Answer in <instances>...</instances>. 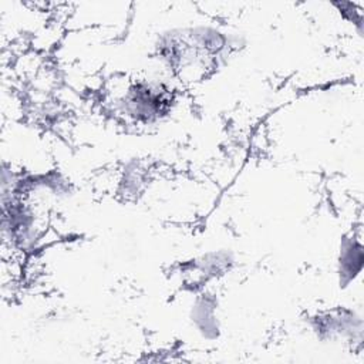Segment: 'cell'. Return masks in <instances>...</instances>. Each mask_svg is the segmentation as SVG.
Wrapping results in <instances>:
<instances>
[{
	"label": "cell",
	"mask_w": 364,
	"mask_h": 364,
	"mask_svg": "<svg viewBox=\"0 0 364 364\" xmlns=\"http://www.w3.org/2000/svg\"><path fill=\"white\" fill-rule=\"evenodd\" d=\"M215 309L216 300L210 294H202L196 299L192 307V320L200 331L218 330Z\"/></svg>",
	"instance_id": "cell-4"
},
{
	"label": "cell",
	"mask_w": 364,
	"mask_h": 364,
	"mask_svg": "<svg viewBox=\"0 0 364 364\" xmlns=\"http://www.w3.org/2000/svg\"><path fill=\"white\" fill-rule=\"evenodd\" d=\"M155 48L169 71L183 77L193 70L216 67L219 60L233 48V40L229 33L218 27L200 24L161 33Z\"/></svg>",
	"instance_id": "cell-1"
},
{
	"label": "cell",
	"mask_w": 364,
	"mask_h": 364,
	"mask_svg": "<svg viewBox=\"0 0 364 364\" xmlns=\"http://www.w3.org/2000/svg\"><path fill=\"white\" fill-rule=\"evenodd\" d=\"M173 105V92L164 81L135 80L119 98L121 112L136 124H152L165 118Z\"/></svg>",
	"instance_id": "cell-2"
},
{
	"label": "cell",
	"mask_w": 364,
	"mask_h": 364,
	"mask_svg": "<svg viewBox=\"0 0 364 364\" xmlns=\"http://www.w3.org/2000/svg\"><path fill=\"white\" fill-rule=\"evenodd\" d=\"M364 264V247L354 235L343 237L337 259V274L341 287H347L361 273Z\"/></svg>",
	"instance_id": "cell-3"
}]
</instances>
